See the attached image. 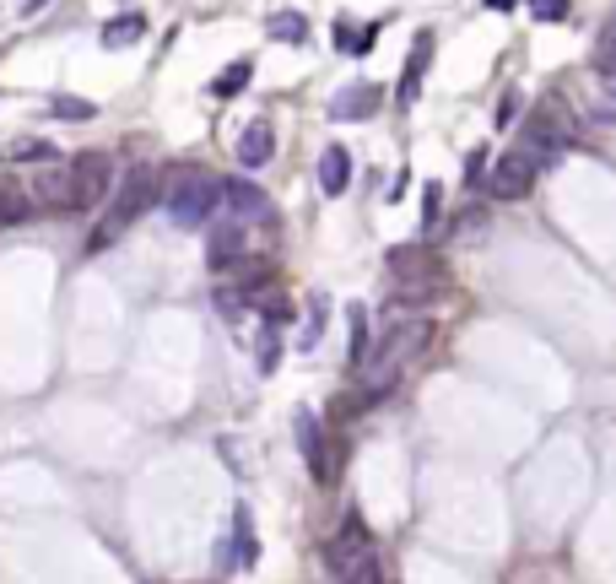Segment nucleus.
I'll return each mask as SVG.
<instances>
[{
  "mask_svg": "<svg viewBox=\"0 0 616 584\" xmlns=\"http://www.w3.org/2000/svg\"><path fill=\"white\" fill-rule=\"evenodd\" d=\"M487 6H492V11H508V6H519V0H487Z\"/></svg>",
  "mask_w": 616,
  "mask_h": 584,
  "instance_id": "32",
  "label": "nucleus"
},
{
  "mask_svg": "<svg viewBox=\"0 0 616 584\" xmlns=\"http://www.w3.org/2000/svg\"><path fill=\"white\" fill-rule=\"evenodd\" d=\"M530 179H535V163H530V157L514 146V152H503L498 163H492L487 195H492V201H519V195L530 190Z\"/></svg>",
  "mask_w": 616,
  "mask_h": 584,
  "instance_id": "9",
  "label": "nucleus"
},
{
  "mask_svg": "<svg viewBox=\"0 0 616 584\" xmlns=\"http://www.w3.org/2000/svg\"><path fill=\"white\" fill-rule=\"evenodd\" d=\"M319 336H325V298H308V320H303V336H298V352H314Z\"/></svg>",
  "mask_w": 616,
  "mask_h": 584,
  "instance_id": "22",
  "label": "nucleus"
},
{
  "mask_svg": "<svg viewBox=\"0 0 616 584\" xmlns=\"http://www.w3.org/2000/svg\"><path fill=\"white\" fill-rule=\"evenodd\" d=\"M222 222H238V228H254V222H271V195L249 179H222V201H217Z\"/></svg>",
  "mask_w": 616,
  "mask_h": 584,
  "instance_id": "6",
  "label": "nucleus"
},
{
  "mask_svg": "<svg viewBox=\"0 0 616 584\" xmlns=\"http://www.w3.org/2000/svg\"><path fill=\"white\" fill-rule=\"evenodd\" d=\"M346 320H352V347H346V357H352V368H357V363H363V357H368V347H373L363 303H352V309H346Z\"/></svg>",
  "mask_w": 616,
  "mask_h": 584,
  "instance_id": "20",
  "label": "nucleus"
},
{
  "mask_svg": "<svg viewBox=\"0 0 616 584\" xmlns=\"http://www.w3.org/2000/svg\"><path fill=\"white\" fill-rule=\"evenodd\" d=\"M276 157V130H271V119H249L244 125V136H238V163L249 168H265Z\"/></svg>",
  "mask_w": 616,
  "mask_h": 584,
  "instance_id": "10",
  "label": "nucleus"
},
{
  "mask_svg": "<svg viewBox=\"0 0 616 584\" xmlns=\"http://www.w3.org/2000/svg\"><path fill=\"white\" fill-rule=\"evenodd\" d=\"M28 201L49 211H71V157H49L38 163V174L28 184Z\"/></svg>",
  "mask_w": 616,
  "mask_h": 584,
  "instance_id": "8",
  "label": "nucleus"
},
{
  "mask_svg": "<svg viewBox=\"0 0 616 584\" xmlns=\"http://www.w3.org/2000/svg\"><path fill=\"white\" fill-rule=\"evenodd\" d=\"M595 71H600V82H606V92L616 98V38H611V44H600V55H595Z\"/></svg>",
  "mask_w": 616,
  "mask_h": 584,
  "instance_id": "24",
  "label": "nucleus"
},
{
  "mask_svg": "<svg viewBox=\"0 0 616 584\" xmlns=\"http://www.w3.org/2000/svg\"><path fill=\"white\" fill-rule=\"evenodd\" d=\"M292 433H298V449H303V460H314V455H319V438H325V433H319V417H314V411H308V406H298V411H292Z\"/></svg>",
  "mask_w": 616,
  "mask_h": 584,
  "instance_id": "18",
  "label": "nucleus"
},
{
  "mask_svg": "<svg viewBox=\"0 0 616 584\" xmlns=\"http://www.w3.org/2000/svg\"><path fill=\"white\" fill-rule=\"evenodd\" d=\"M11 157H17V163H49V157H60V152H55V146H44V141H38V146L28 141V146H17Z\"/></svg>",
  "mask_w": 616,
  "mask_h": 584,
  "instance_id": "27",
  "label": "nucleus"
},
{
  "mask_svg": "<svg viewBox=\"0 0 616 584\" xmlns=\"http://www.w3.org/2000/svg\"><path fill=\"white\" fill-rule=\"evenodd\" d=\"M373 44H379V22H368V28L341 22V28H336V49H341V55H368Z\"/></svg>",
  "mask_w": 616,
  "mask_h": 584,
  "instance_id": "16",
  "label": "nucleus"
},
{
  "mask_svg": "<svg viewBox=\"0 0 616 584\" xmlns=\"http://www.w3.org/2000/svg\"><path fill=\"white\" fill-rule=\"evenodd\" d=\"M525 6H530V17L535 22H562V17H568V0H525Z\"/></svg>",
  "mask_w": 616,
  "mask_h": 584,
  "instance_id": "25",
  "label": "nucleus"
},
{
  "mask_svg": "<svg viewBox=\"0 0 616 584\" xmlns=\"http://www.w3.org/2000/svg\"><path fill=\"white\" fill-rule=\"evenodd\" d=\"M260 336H265V341H260V374H271L276 357H281V347H276V325H265Z\"/></svg>",
  "mask_w": 616,
  "mask_h": 584,
  "instance_id": "26",
  "label": "nucleus"
},
{
  "mask_svg": "<svg viewBox=\"0 0 616 584\" xmlns=\"http://www.w3.org/2000/svg\"><path fill=\"white\" fill-rule=\"evenodd\" d=\"M465 179H471V184H487V152H481V146L471 152V163H465Z\"/></svg>",
  "mask_w": 616,
  "mask_h": 584,
  "instance_id": "29",
  "label": "nucleus"
},
{
  "mask_svg": "<svg viewBox=\"0 0 616 584\" xmlns=\"http://www.w3.org/2000/svg\"><path fill=\"white\" fill-rule=\"evenodd\" d=\"M146 33V17L141 11H125V17H114V22H103V49H125V44H136V38Z\"/></svg>",
  "mask_w": 616,
  "mask_h": 584,
  "instance_id": "15",
  "label": "nucleus"
},
{
  "mask_svg": "<svg viewBox=\"0 0 616 584\" xmlns=\"http://www.w3.org/2000/svg\"><path fill=\"white\" fill-rule=\"evenodd\" d=\"M249 76H254V65H249V60H233V65L217 76V82H211V92H217V98H233V92L249 87Z\"/></svg>",
  "mask_w": 616,
  "mask_h": 584,
  "instance_id": "21",
  "label": "nucleus"
},
{
  "mask_svg": "<svg viewBox=\"0 0 616 584\" xmlns=\"http://www.w3.org/2000/svg\"><path fill=\"white\" fill-rule=\"evenodd\" d=\"M217 201H222V179H211L206 168H173L168 190L157 195V206L173 217V228H206L217 217Z\"/></svg>",
  "mask_w": 616,
  "mask_h": 584,
  "instance_id": "4",
  "label": "nucleus"
},
{
  "mask_svg": "<svg viewBox=\"0 0 616 584\" xmlns=\"http://www.w3.org/2000/svg\"><path fill=\"white\" fill-rule=\"evenodd\" d=\"M346 184H352V152L325 146L319 152V195H346Z\"/></svg>",
  "mask_w": 616,
  "mask_h": 584,
  "instance_id": "13",
  "label": "nucleus"
},
{
  "mask_svg": "<svg viewBox=\"0 0 616 584\" xmlns=\"http://www.w3.org/2000/svg\"><path fill=\"white\" fill-rule=\"evenodd\" d=\"M519 109H525V98H519V92H503V103H498V125L508 130L519 119Z\"/></svg>",
  "mask_w": 616,
  "mask_h": 584,
  "instance_id": "28",
  "label": "nucleus"
},
{
  "mask_svg": "<svg viewBox=\"0 0 616 584\" xmlns=\"http://www.w3.org/2000/svg\"><path fill=\"white\" fill-rule=\"evenodd\" d=\"M271 38H276V44H303V38H308V17H303V11H276V17H271Z\"/></svg>",
  "mask_w": 616,
  "mask_h": 584,
  "instance_id": "19",
  "label": "nucleus"
},
{
  "mask_svg": "<svg viewBox=\"0 0 616 584\" xmlns=\"http://www.w3.org/2000/svg\"><path fill=\"white\" fill-rule=\"evenodd\" d=\"M114 190V163L103 152L71 157V211H98Z\"/></svg>",
  "mask_w": 616,
  "mask_h": 584,
  "instance_id": "5",
  "label": "nucleus"
},
{
  "mask_svg": "<svg viewBox=\"0 0 616 584\" xmlns=\"http://www.w3.org/2000/svg\"><path fill=\"white\" fill-rule=\"evenodd\" d=\"M325 563H330V574H336V579H346V574H357V568H373V563H379V557H373L368 525H363V520H346L341 536L325 547Z\"/></svg>",
  "mask_w": 616,
  "mask_h": 584,
  "instance_id": "7",
  "label": "nucleus"
},
{
  "mask_svg": "<svg viewBox=\"0 0 616 584\" xmlns=\"http://www.w3.org/2000/svg\"><path fill=\"white\" fill-rule=\"evenodd\" d=\"M336 584H384V579H379V563H373V568H357V574H346Z\"/></svg>",
  "mask_w": 616,
  "mask_h": 584,
  "instance_id": "31",
  "label": "nucleus"
},
{
  "mask_svg": "<svg viewBox=\"0 0 616 584\" xmlns=\"http://www.w3.org/2000/svg\"><path fill=\"white\" fill-rule=\"evenodd\" d=\"M206 260H211V271H233V265H244V228H238V222H217Z\"/></svg>",
  "mask_w": 616,
  "mask_h": 584,
  "instance_id": "12",
  "label": "nucleus"
},
{
  "mask_svg": "<svg viewBox=\"0 0 616 584\" xmlns=\"http://www.w3.org/2000/svg\"><path fill=\"white\" fill-rule=\"evenodd\" d=\"M49 114L65 119V125H87V119H98V103H92V98H71V92H60V98L49 103Z\"/></svg>",
  "mask_w": 616,
  "mask_h": 584,
  "instance_id": "17",
  "label": "nucleus"
},
{
  "mask_svg": "<svg viewBox=\"0 0 616 584\" xmlns=\"http://www.w3.org/2000/svg\"><path fill=\"white\" fill-rule=\"evenodd\" d=\"M427 60H433V33H422V38H417V49H411V65H406V76H400V103H417Z\"/></svg>",
  "mask_w": 616,
  "mask_h": 584,
  "instance_id": "14",
  "label": "nucleus"
},
{
  "mask_svg": "<svg viewBox=\"0 0 616 584\" xmlns=\"http://www.w3.org/2000/svg\"><path fill=\"white\" fill-rule=\"evenodd\" d=\"M157 195H163V184H157V168H152V163H136L125 179L114 184V195H109V211H103V222L87 233V255H103V249H109L114 238L130 228V222L146 217V206H157Z\"/></svg>",
  "mask_w": 616,
  "mask_h": 584,
  "instance_id": "1",
  "label": "nucleus"
},
{
  "mask_svg": "<svg viewBox=\"0 0 616 584\" xmlns=\"http://www.w3.org/2000/svg\"><path fill=\"white\" fill-rule=\"evenodd\" d=\"M384 271L400 282V303H433V298H449V265L433 255V249L422 244H395L390 255H384Z\"/></svg>",
  "mask_w": 616,
  "mask_h": 584,
  "instance_id": "3",
  "label": "nucleus"
},
{
  "mask_svg": "<svg viewBox=\"0 0 616 584\" xmlns=\"http://www.w3.org/2000/svg\"><path fill=\"white\" fill-rule=\"evenodd\" d=\"M438 201H444V190H438V184H427V206H422L427 228H433V222H438Z\"/></svg>",
  "mask_w": 616,
  "mask_h": 584,
  "instance_id": "30",
  "label": "nucleus"
},
{
  "mask_svg": "<svg viewBox=\"0 0 616 584\" xmlns=\"http://www.w3.org/2000/svg\"><path fill=\"white\" fill-rule=\"evenodd\" d=\"M33 6H44V0H22V11H33Z\"/></svg>",
  "mask_w": 616,
  "mask_h": 584,
  "instance_id": "33",
  "label": "nucleus"
},
{
  "mask_svg": "<svg viewBox=\"0 0 616 584\" xmlns=\"http://www.w3.org/2000/svg\"><path fill=\"white\" fill-rule=\"evenodd\" d=\"M611 38H616V11H611Z\"/></svg>",
  "mask_w": 616,
  "mask_h": 584,
  "instance_id": "34",
  "label": "nucleus"
},
{
  "mask_svg": "<svg viewBox=\"0 0 616 584\" xmlns=\"http://www.w3.org/2000/svg\"><path fill=\"white\" fill-rule=\"evenodd\" d=\"M427 341H433V320H395L390 330H384V336L368 347V357L357 363V368H363L368 395L390 390V384L400 379V368H406L417 352H427Z\"/></svg>",
  "mask_w": 616,
  "mask_h": 584,
  "instance_id": "2",
  "label": "nucleus"
},
{
  "mask_svg": "<svg viewBox=\"0 0 616 584\" xmlns=\"http://www.w3.org/2000/svg\"><path fill=\"white\" fill-rule=\"evenodd\" d=\"M28 211H33V201H28V195H17V190H11V184H0V228H6V222H22V217H28Z\"/></svg>",
  "mask_w": 616,
  "mask_h": 584,
  "instance_id": "23",
  "label": "nucleus"
},
{
  "mask_svg": "<svg viewBox=\"0 0 616 584\" xmlns=\"http://www.w3.org/2000/svg\"><path fill=\"white\" fill-rule=\"evenodd\" d=\"M384 103V92L373 82H357V87H341L336 98H330V119H373Z\"/></svg>",
  "mask_w": 616,
  "mask_h": 584,
  "instance_id": "11",
  "label": "nucleus"
}]
</instances>
